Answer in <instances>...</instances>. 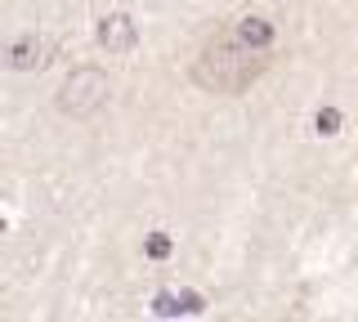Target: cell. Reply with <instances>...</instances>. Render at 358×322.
<instances>
[{"label":"cell","mask_w":358,"mask_h":322,"mask_svg":"<svg viewBox=\"0 0 358 322\" xmlns=\"http://www.w3.org/2000/svg\"><path fill=\"white\" fill-rule=\"evenodd\" d=\"M278 45V27L264 14H242L220 27L193 59V81L206 94H246L268 72Z\"/></svg>","instance_id":"1"},{"label":"cell","mask_w":358,"mask_h":322,"mask_svg":"<svg viewBox=\"0 0 358 322\" xmlns=\"http://www.w3.org/2000/svg\"><path fill=\"white\" fill-rule=\"evenodd\" d=\"M108 94H112V81H108L103 68H72V72H67V81L59 85V98H54V103H59L63 117L90 121V117L103 112Z\"/></svg>","instance_id":"2"},{"label":"cell","mask_w":358,"mask_h":322,"mask_svg":"<svg viewBox=\"0 0 358 322\" xmlns=\"http://www.w3.org/2000/svg\"><path fill=\"white\" fill-rule=\"evenodd\" d=\"M50 54H54L50 41L36 36V31H27V36H18L14 45L5 50V68H14V72H41L45 63H50Z\"/></svg>","instance_id":"3"},{"label":"cell","mask_w":358,"mask_h":322,"mask_svg":"<svg viewBox=\"0 0 358 322\" xmlns=\"http://www.w3.org/2000/svg\"><path fill=\"white\" fill-rule=\"evenodd\" d=\"M99 45L108 54H130L139 45V27H134L130 14H108L103 23H99Z\"/></svg>","instance_id":"4"},{"label":"cell","mask_w":358,"mask_h":322,"mask_svg":"<svg viewBox=\"0 0 358 322\" xmlns=\"http://www.w3.org/2000/svg\"><path fill=\"white\" fill-rule=\"evenodd\" d=\"M152 309L162 318H175V314H201V295L197 291H184V295H171V291H162L152 300Z\"/></svg>","instance_id":"5"},{"label":"cell","mask_w":358,"mask_h":322,"mask_svg":"<svg viewBox=\"0 0 358 322\" xmlns=\"http://www.w3.org/2000/svg\"><path fill=\"white\" fill-rule=\"evenodd\" d=\"M148 255H152V260H166V255H171V237H166V233H152V237H148Z\"/></svg>","instance_id":"6"},{"label":"cell","mask_w":358,"mask_h":322,"mask_svg":"<svg viewBox=\"0 0 358 322\" xmlns=\"http://www.w3.org/2000/svg\"><path fill=\"white\" fill-rule=\"evenodd\" d=\"M336 121H341V117L327 108V112H318V130H322V135H336Z\"/></svg>","instance_id":"7"},{"label":"cell","mask_w":358,"mask_h":322,"mask_svg":"<svg viewBox=\"0 0 358 322\" xmlns=\"http://www.w3.org/2000/svg\"><path fill=\"white\" fill-rule=\"evenodd\" d=\"M0 233H5V224H0Z\"/></svg>","instance_id":"8"}]
</instances>
